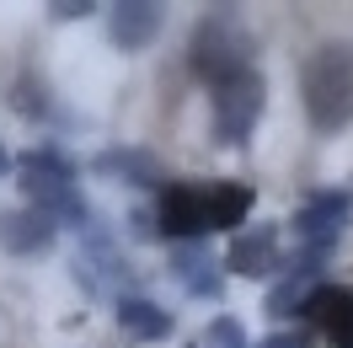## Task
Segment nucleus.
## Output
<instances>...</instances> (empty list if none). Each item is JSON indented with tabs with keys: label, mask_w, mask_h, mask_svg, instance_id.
<instances>
[{
	"label": "nucleus",
	"mask_w": 353,
	"mask_h": 348,
	"mask_svg": "<svg viewBox=\"0 0 353 348\" xmlns=\"http://www.w3.org/2000/svg\"><path fill=\"white\" fill-rule=\"evenodd\" d=\"M300 97H305V113L321 134L343 129L353 118V44L316 48L300 70Z\"/></svg>",
	"instance_id": "f257e3e1"
},
{
	"label": "nucleus",
	"mask_w": 353,
	"mask_h": 348,
	"mask_svg": "<svg viewBox=\"0 0 353 348\" xmlns=\"http://www.w3.org/2000/svg\"><path fill=\"white\" fill-rule=\"evenodd\" d=\"M193 70H199L209 86H220L230 75L252 70V38H246V27L230 11L199 22V32H193Z\"/></svg>",
	"instance_id": "f03ea898"
},
{
	"label": "nucleus",
	"mask_w": 353,
	"mask_h": 348,
	"mask_svg": "<svg viewBox=\"0 0 353 348\" xmlns=\"http://www.w3.org/2000/svg\"><path fill=\"white\" fill-rule=\"evenodd\" d=\"M22 188H27V198L43 209L54 225L59 220H86V209H81V198H75V172L65 166V155L59 151H32L22 161Z\"/></svg>",
	"instance_id": "7ed1b4c3"
},
{
	"label": "nucleus",
	"mask_w": 353,
	"mask_h": 348,
	"mask_svg": "<svg viewBox=\"0 0 353 348\" xmlns=\"http://www.w3.org/2000/svg\"><path fill=\"white\" fill-rule=\"evenodd\" d=\"M263 75L257 70H241V75H230L214 86V145H241L252 124H257V113H263Z\"/></svg>",
	"instance_id": "20e7f679"
},
{
	"label": "nucleus",
	"mask_w": 353,
	"mask_h": 348,
	"mask_svg": "<svg viewBox=\"0 0 353 348\" xmlns=\"http://www.w3.org/2000/svg\"><path fill=\"white\" fill-rule=\"evenodd\" d=\"M155 225H161L172 241H199L203 231H209L203 188H193V182H176V188H166V193H161V215H155Z\"/></svg>",
	"instance_id": "39448f33"
},
{
	"label": "nucleus",
	"mask_w": 353,
	"mask_h": 348,
	"mask_svg": "<svg viewBox=\"0 0 353 348\" xmlns=\"http://www.w3.org/2000/svg\"><path fill=\"white\" fill-rule=\"evenodd\" d=\"M305 316L332 338V348H353V289L321 284V289L305 300Z\"/></svg>",
	"instance_id": "423d86ee"
},
{
	"label": "nucleus",
	"mask_w": 353,
	"mask_h": 348,
	"mask_svg": "<svg viewBox=\"0 0 353 348\" xmlns=\"http://www.w3.org/2000/svg\"><path fill=\"white\" fill-rule=\"evenodd\" d=\"M225 268H236L246 279H263L279 268V231L273 225H257V231H241V236L230 241V252H225Z\"/></svg>",
	"instance_id": "0eeeda50"
},
{
	"label": "nucleus",
	"mask_w": 353,
	"mask_h": 348,
	"mask_svg": "<svg viewBox=\"0 0 353 348\" xmlns=\"http://www.w3.org/2000/svg\"><path fill=\"white\" fill-rule=\"evenodd\" d=\"M108 32H112V44H118V48L155 44V32H161V6H150V0H123V6H112Z\"/></svg>",
	"instance_id": "6e6552de"
},
{
	"label": "nucleus",
	"mask_w": 353,
	"mask_h": 348,
	"mask_svg": "<svg viewBox=\"0 0 353 348\" xmlns=\"http://www.w3.org/2000/svg\"><path fill=\"white\" fill-rule=\"evenodd\" d=\"M348 193H310L305 204H300V215H294V225H300V236L316 241V246H327L332 231L337 225H348Z\"/></svg>",
	"instance_id": "1a4fd4ad"
},
{
	"label": "nucleus",
	"mask_w": 353,
	"mask_h": 348,
	"mask_svg": "<svg viewBox=\"0 0 353 348\" xmlns=\"http://www.w3.org/2000/svg\"><path fill=\"white\" fill-rule=\"evenodd\" d=\"M203 209H209V231H236L252 215V188L246 182H209L203 188Z\"/></svg>",
	"instance_id": "9d476101"
},
{
	"label": "nucleus",
	"mask_w": 353,
	"mask_h": 348,
	"mask_svg": "<svg viewBox=\"0 0 353 348\" xmlns=\"http://www.w3.org/2000/svg\"><path fill=\"white\" fill-rule=\"evenodd\" d=\"M0 241L11 252H38L54 241V220L43 209H27V215H0Z\"/></svg>",
	"instance_id": "9b49d317"
},
{
	"label": "nucleus",
	"mask_w": 353,
	"mask_h": 348,
	"mask_svg": "<svg viewBox=\"0 0 353 348\" xmlns=\"http://www.w3.org/2000/svg\"><path fill=\"white\" fill-rule=\"evenodd\" d=\"M209 268H214V262H209V252H203L199 241H182V246H176L172 273L188 284L193 295H214V289H220V273H209Z\"/></svg>",
	"instance_id": "f8f14e48"
},
{
	"label": "nucleus",
	"mask_w": 353,
	"mask_h": 348,
	"mask_svg": "<svg viewBox=\"0 0 353 348\" xmlns=\"http://www.w3.org/2000/svg\"><path fill=\"white\" fill-rule=\"evenodd\" d=\"M118 327H123L129 338L155 343V338H166V332H172V316H166L161 305H150V300H123V305H118Z\"/></svg>",
	"instance_id": "ddd939ff"
},
{
	"label": "nucleus",
	"mask_w": 353,
	"mask_h": 348,
	"mask_svg": "<svg viewBox=\"0 0 353 348\" xmlns=\"http://www.w3.org/2000/svg\"><path fill=\"white\" fill-rule=\"evenodd\" d=\"M102 172H129V182H161V172H155V161L150 155H129V151H118V155H102Z\"/></svg>",
	"instance_id": "4468645a"
},
{
	"label": "nucleus",
	"mask_w": 353,
	"mask_h": 348,
	"mask_svg": "<svg viewBox=\"0 0 353 348\" xmlns=\"http://www.w3.org/2000/svg\"><path fill=\"white\" fill-rule=\"evenodd\" d=\"M209 348H246V343H241V322L220 316V322L209 327Z\"/></svg>",
	"instance_id": "2eb2a0df"
},
{
	"label": "nucleus",
	"mask_w": 353,
	"mask_h": 348,
	"mask_svg": "<svg viewBox=\"0 0 353 348\" xmlns=\"http://www.w3.org/2000/svg\"><path fill=\"white\" fill-rule=\"evenodd\" d=\"M263 348H305V338H294V332H273V338H263Z\"/></svg>",
	"instance_id": "dca6fc26"
},
{
	"label": "nucleus",
	"mask_w": 353,
	"mask_h": 348,
	"mask_svg": "<svg viewBox=\"0 0 353 348\" xmlns=\"http://www.w3.org/2000/svg\"><path fill=\"white\" fill-rule=\"evenodd\" d=\"M54 11H59V17H81V11H91V6H86V0H59Z\"/></svg>",
	"instance_id": "f3484780"
},
{
	"label": "nucleus",
	"mask_w": 353,
	"mask_h": 348,
	"mask_svg": "<svg viewBox=\"0 0 353 348\" xmlns=\"http://www.w3.org/2000/svg\"><path fill=\"white\" fill-rule=\"evenodd\" d=\"M0 172H6V151H0Z\"/></svg>",
	"instance_id": "a211bd4d"
}]
</instances>
